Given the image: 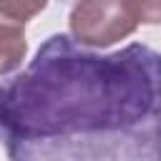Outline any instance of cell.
I'll use <instances>...</instances> for the list:
<instances>
[{"label": "cell", "mask_w": 161, "mask_h": 161, "mask_svg": "<svg viewBox=\"0 0 161 161\" xmlns=\"http://www.w3.org/2000/svg\"><path fill=\"white\" fill-rule=\"evenodd\" d=\"M0 143L10 161H161V53L50 35L0 80Z\"/></svg>", "instance_id": "obj_1"}, {"label": "cell", "mask_w": 161, "mask_h": 161, "mask_svg": "<svg viewBox=\"0 0 161 161\" xmlns=\"http://www.w3.org/2000/svg\"><path fill=\"white\" fill-rule=\"evenodd\" d=\"M68 23H70V33L75 35V43L91 48H106L131 35L141 20L136 13V3L91 0L73 5Z\"/></svg>", "instance_id": "obj_2"}, {"label": "cell", "mask_w": 161, "mask_h": 161, "mask_svg": "<svg viewBox=\"0 0 161 161\" xmlns=\"http://www.w3.org/2000/svg\"><path fill=\"white\" fill-rule=\"evenodd\" d=\"M45 10V3H0V75L10 73L25 58V23Z\"/></svg>", "instance_id": "obj_3"}, {"label": "cell", "mask_w": 161, "mask_h": 161, "mask_svg": "<svg viewBox=\"0 0 161 161\" xmlns=\"http://www.w3.org/2000/svg\"><path fill=\"white\" fill-rule=\"evenodd\" d=\"M141 23H161V3H136Z\"/></svg>", "instance_id": "obj_4"}]
</instances>
